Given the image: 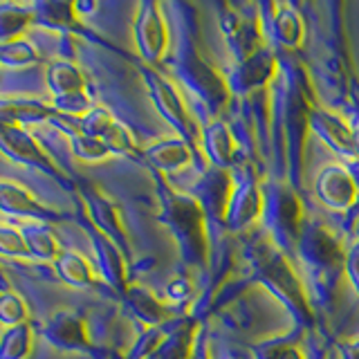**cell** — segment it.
Returning a JSON list of instances; mask_svg holds the SVG:
<instances>
[{
  "label": "cell",
  "mask_w": 359,
  "mask_h": 359,
  "mask_svg": "<svg viewBox=\"0 0 359 359\" xmlns=\"http://www.w3.org/2000/svg\"><path fill=\"white\" fill-rule=\"evenodd\" d=\"M319 200L330 209H346L351 207L359 196V187L353 173L341 164L325 166L319 173L317 182H314Z\"/></svg>",
  "instance_id": "6da1fadb"
},
{
  "label": "cell",
  "mask_w": 359,
  "mask_h": 359,
  "mask_svg": "<svg viewBox=\"0 0 359 359\" xmlns=\"http://www.w3.org/2000/svg\"><path fill=\"white\" fill-rule=\"evenodd\" d=\"M261 209H263V198L254 182H243L238 187H233L227 207V218L231 222V227L243 229L247 224H252L261 216Z\"/></svg>",
  "instance_id": "7a4b0ae2"
},
{
  "label": "cell",
  "mask_w": 359,
  "mask_h": 359,
  "mask_svg": "<svg viewBox=\"0 0 359 359\" xmlns=\"http://www.w3.org/2000/svg\"><path fill=\"white\" fill-rule=\"evenodd\" d=\"M137 43L140 50L149 61H157L166 48V32L164 20L157 14L155 7H144L137 20Z\"/></svg>",
  "instance_id": "3957f363"
},
{
  "label": "cell",
  "mask_w": 359,
  "mask_h": 359,
  "mask_svg": "<svg viewBox=\"0 0 359 359\" xmlns=\"http://www.w3.org/2000/svg\"><path fill=\"white\" fill-rule=\"evenodd\" d=\"M312 128L317 130L325 142H330L332 149L341 153H355V133L351 126L328 110H314L312 112Z\"/></svg>",
  "instance_id": "277c9868"
},
{
  "label": "cell",
  "mask_w": 359,
  "mask_h": 359,
  "mask_svg": "<svg viewBox=\"0 0 359 359\" xmlns=\"http://www.w3.org/2000/svg\"><path fill=\"white\" fill-rule=\"evenodd\" d=\"M202 146H205L207 155L216 166H227L231 164L238 144L231 137L229 128L224 123H211V126L202 133Z\"/></svg>",
  "instance_id": "5b68a950"
},
{
  "label": "cell",
  "mask_w": 359,
  "mask_h": 359,
  "mask_svg": "<svg viewBox=\"0 0 359 359\" xmlns=\"http://www.w3.org/2000/svg\"><path fill=\"white\" fill-rule=\"evenodd\" d=\"M272 27L276 41L285 48H299L303 43V20L290 5H274Z\"/></svg>",
  "instance_id": "8992f818"
},
{
  "label": "cell",
  "mask_w": 359,
  "mask_h": 359,
  "mask_svg": "<svg viewBox=\"0 0 359 359\" xmlns=\"http://www.w3.org/2000/svg\"><path fill=\"white\" fill-rule=\"evenodd\" d=\"M151 88H153V95L155 101L160 104V110L164 115L171 119L180 130H189V117H187V110L180 101V95L175 93V88H171L166 81L157 76H151Z\"/></svg>",
  "instance_id": "52a82bcc"
},
{
  "label": "cell",
  "mask_w": 359,
  "mask_h": 359,
  "mask_svg": "<svg viewBox=\"0 0 359 359\" xmlns=\"http://www.w3.org/2000/svg\"><path fill=\"white\" fill-rule=\"evenodd\" d=\"M50 86L56 93V99L83 93V79H81V74H79L76 67L67 65V63L52 65V70H50Z\"/></svg>",
  "instance_id": "ba28073f"
},
{
  "label": "cell",
  "mask_w": 359,
  "mask_h": 359,
  "mask_svg": "<svg viewBox=\"0 0 359 359\" xmlns=\"http://www.w3.org/2000/svg\"><path fill=\"white\" fill-rule=\"evenodd\" d=\"M151 157L157 166L173 171V168H182L191 162V153L182 142H162L151 151Z\"/></svg>",
  "instance_id": "9c48e42d"
},
{
  "label": "cell",
  "mask_w": 359,
  "mask_h": 359,
  "mask_svg": "<svg viewBox=\"0 0 359 359\" xmlns=\"http://www.w3.org/2000/svg\"><path fill=\"white\" fill-rule=\"evenodd\" d=\"M56 267H59L61 276L72 285H88L93 283V269L83 261L81 256H76L72 252L61 254L56 258Z\"/></svg>",
  "instance_id": "30bf717a"
},
{
  "label": "cell",
  "mask_w": 359,
  "mask_h": 359,
  "mask_svg": "<svg viewBox=\"0 0 359 359\" xmlns=\"http://www.w3.org/2000/svg\"><path fill=\"white\" fill-rule=\"evenodd\" d=\"M27 351H29V330L25 323H20L5 334L3 344H0V359H20Z\"/></svg>",
  "instance_id": "8fae6325"
},
{
  "label": "cell",
  "mask_w": 359,
  "mask_h": 359,
  "mask_svg": "<svg viewBox=\"0 0 359 359\" xmlns=\"http://www.w3.org/2000/svg\"><path fill=\"white\" fill-rule=\"evenodd\" d=\"M0 209L11 211V213H36L39 205L32 202L22 191L0 184Z\"/></svg>",
  "instance_id": "7c38bea8"
},
{
  "label": "cell",
  "mask_w": 359,
  "mask_h": 359,
  "mask_svg": "<svg viewBox=\"0 0 359 359\" xmlns=\"http://www.w3.org/2000/svg\"><path fill=\"white\" fill-rule=\"evenodd\" d=\"M27 317V310L22 306V301L14 294L0 297V321L5 325H20Z\"/></svg>",
  "instance_id": "4fadbf2b"
},
{
  "label": "cell",
  "mask_w": 359,
  "mask_h": 359,
  "mask_svg": "<svg viewBox=\"0 0 359 359\" xmlns=\"http://www.w3.org/2000/svg\"><path fill=\"white\" fill-rule=\"evenodd\" d=\"M25 241H27V250L39 254L41 258H54L56 256V245L52 241V236L48 231H27L25 233Z\"/></svg>",
  "instance_id": "5bb4252c"
},
{
  "label": "cell",
  "mask_w": 359,
  "mask_h": 359,
  "mask_svg": "<svg viewBox=\"0 0 359 359\" xmlns=\"http://www.w3.org/2000/svg\"><path fill=\"white\" fill-rule=\"evenodd\" d=\"M0 252L7 254H27V243H22L20 233L11 229H0Z\"/></svg>",
  "instance_id": "9a60e30c"
},
{
  "label": "cell",
  "mask_w": 359,
  "mask_h": 359,
  "mask_svg": "<svg viewBox=\"0 0 359 359\" xmlns=\"http://www.w3.org/2000/svg\"><path fill=\"white\" fill-rule=\"evenodd\" d=\"M346 272L348 276H351L353 285L357 287L359 292V245L355 247V250L348 252V258H346Z\"/></svg>",
  "instance_id": "2e32d148"
},
{
  "label": "cell",
  "mask_w": 359,
  "mask_h": 359,
  "mask_svg": "<svg viewBox=\"0 0 359 359\" xmlns=\"http://www.w3.org/2000/svg\"><path fill=\"white\" fill-rule=\"evenodd\" d=\"M168 297H171L173 301H184L189 294H191V283L187 278H175L171 285H168Z\"/></svg>",
  "instance_id": "e0dca14e"
},
{
  "label": "cell",
  "mask_w": 359,
  "mask_h": 359,
  "mask_svg": "<svg viewBox=\"0 0 359 359\" xmlns=\"http://www.w3.org/2000/svg\"><path fill=\"white\" fill-rule=\"evenodd\" d=\"M272 359H306V357H303L297 348H280V351L272 355Z\"/></svg>",
  "instance_id": "ac0fdd59"
},
{
  "label": "cell",
  "mask_w": 359,
  "mask_h": 359,
  "mask_svg": "<svg viewBox=\"0 0 359 359\" xmlns=\"http://www.w3.org/2000/svg\"><path fill=\"white\" fill-rule=\"evenodd\" d=\"M344 359H359V341L348 344L344 348Z\"/></svg>",
  "instance_id": "d6986e66"
},
{
  "label": "cell",
  "mask_w": 359,
  "mask_h": 359,
  "mask_svg": "<svg viewBox=\"0 0 359 359\" xmlns=\"http://www.w3.org/2000/svg\"><path fill=\"white\" fill-rule=\"evenodd\" d=\"M355 133V151L359 153V130H353Z\"/></svg>",
  "instance_id": "ffe728a7"
}]
</instances>
